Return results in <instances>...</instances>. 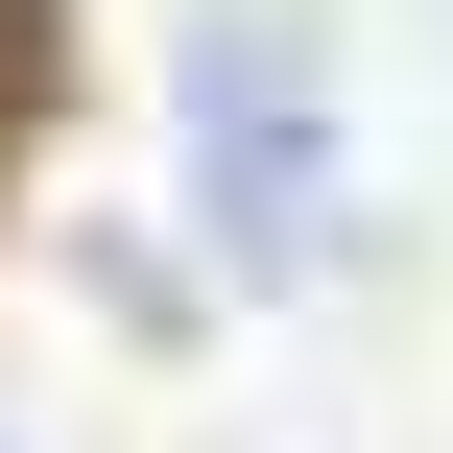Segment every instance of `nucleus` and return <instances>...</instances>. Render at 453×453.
Here are the masks:
<instances>
[{
    "label": "nucleus",
    "instance_id": "1",
    "mask_svg": "<svg viewBox=\"0 0 453 453\" xmlns=\"http://www.w3.org/2000/svg\"><path fill=\"white\" fill-rule=\"evenodd\" d=\"M191 215H215V263H263V287L334 239V72H311L287 0H215V24H191Z\"/></svg>",
    "mask_w": 453,
    "mask_h": 453
}]
</instances>
